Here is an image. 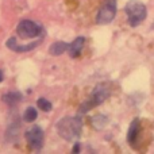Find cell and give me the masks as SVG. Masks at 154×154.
Instances as JSON below:
<instances>
[{"label":"cell","instance_id":"1","mask_svg":"<svg viewBox=\"0 0 154 154\" xmlns=\"http://www.w3.org/2000/svg\"><path fill=\"white\" fill-rule=\"evenodd\" d=\"M82 130V122L80 118L76 116H66L62 118L58 123H57V131H58L60 137H62L66 141H75L80 137Z\"/></svg>","mask_w":154,"mask_h":154},{"label":"cell","instance_id":"2","mask_svg":"<svg viewBox=\"0 0 154 154\" xmlns=\"http://www.w3.org/2000/svg\"><path fill=\"white\" fill-rule=\"evenodd\" d=\"M109 95H111V89H109L108 84H104V82L97 84L95 87V89H93V92L91 93L89 99L80 107V112H88L91 108L97 107L104 100H107L109 97Z\"/></svg>","mask_w":154,"mask_h":154},{"label":"cell","instance_id":"3","mask_svg":"<svg viewBox=\"0 0 154 154\" xmlns=\"http://www.w3.org/2000/svg\"><path fill=\"white\" fill-rule=\"evenodd\" d=\"M125 11H126V14H127L128 23L133 27L138 26L141 22H143L145 18H146V14H147L145 4H142L138 0H130V2L126 4Z\"/></svg>","mask_w":154,"mask_h":154},{"label":"cell","instance_id":"4","mask_svg":"<svg viewBox=\"0 0 154 154\" xmlns=\"http://www.w3.org/2000/svg\"><path fill=\"white\" fill-rule=\"evenodd\" d=\"M16 32L22 39H29V38H34L39 35L42 32V26H39L32 20H29V19H23L19 22L18 27H16Z\"/></svg>","mask_w":154,"mask_h":154},{"label":"cell","instance_id":"5","mask_svg":"<svg viewBox=\"0 0 154 154\" xmlns=\"http://www.w3.org/2000/svg\"><path fill=\"white\" fill-rule=\"evenodd\" d=\"M115 14H116V0H106V5H103L99 11L96 22L99 24H108L115 18Z\"/></svg>","mask_w":154,"mask_h":154},{"label":"cell","instance_id":"6","mask_svg":"<svg viewBox=\"0 0 154 154\" xmlns=\"http://www.w3.org/2000/svg\"><path fill=\"white\" fill-rule=\"evenodd\" d=\"M27 139V143L32 147V149H41L43 146V131L39 126H34L29 131H26L24 134Z\"/></svg>","mask_w":154,"mask_h":154},{"label":"cell","instance_id":"7","mask_svg":"<svg viewBox=\"0 0 154 154\" xmlns=\"http://www.w3.org/2000/svg\"><path fill=\"white\" fill-rule=\"evenodd\" d=\"M41 41H42V38L38 41H35V42L30 43V45H18L16 43V39L15 38H10V39L5 42V45H7L8 49H11V50L14 51H19V53H23V51H29V50H32V49L37 48V45H39Z\"/></svg>","mask_w":154,"mask_h":154},{"label":"cell","instance_id":"8","mask_svg":"<svg viewBox=\"0 0 154 154\" xmlns=\"http://www.w3.org/2000/svg\"><path fill=\"white\" fill-rule=\"evenodd\" d=\"M139 130H141V120H139V119H134L133 123L130 125V128H128V133H127V141L130 142L131 145L135 143L137 138H138Z\"/></svg>","mask_w":154,"mask_h":154},{"label":"cell","instance_id":"9","mask_svg":"<svg viewBox=\"0 0 154 154\" xmlns=\"http://www.w3.org/2000/svg\"><path fill=\"white\" fill-rule=\"evenodd\" d=\"M84 43H85L84 37H79V38H76V39L69 45V53H70V57H73V58L79 57L80 54H81L82 48H84Z\"/></svg>","mask_w":154,"mask_h":154},{"label":"cell","instance_id":"10","mask_svg":"<svg viewBox=\"0 0 154 154\" xmlns=\"http://www.w3.org/2000/svg\"><path fill=\"white\" fill-rule=\"evenodd\" d=\"M19 128H20V125H19L18 122L11 123L7 127V131H5V139H7V141H15L16 137H18Z\"/></svg>","mask_w":154,"mask_h":154},{"label":"cell","instance_id":"11","mask_svg":"<svg viewBox=\"0 0 154 154\" xmlns=\"http://www.w3.org/2000/svg\"><path fill=\"white\" fill-rule=\"evenodd\" d=\"M69 50V45H68L66 42H56L53 43V45L50 46V54H53V56H61L64 51Z\"/></svg>","mask_w":154,"mask_h":154},{"label":"cell","instance_id":"12","mask_svg":"<svg viewBox=\"0 0 154 154\" xmlns=\"http://www.w3.org/2000/svg\"><path fill=\"white\" fill-rule=\"evenodd\" d=\"M20 100H22V93H19V92H10L3 96V101L7 103L8 106H15Z\"/></svg>","mask_w":154,"mask_h":154},{"label":"cell","instance_id":"13","mask_svg":"<svg viewBox=\"0 0 154 154\" xmlns=\"http://www.w3.org/2000/svg\"><path fill=\"white\" fill-rule=\"evenodd\" d=\"M108 123V118L104 116V115H96L95 118H92V125L96 130H101L104 128Z\"/></svg>","mask_w":154,"mask_h":154},{"label":"cell","instance_id":"14","mask_svg":"<svg viewBox=\"0 0 154 154\" xmlns=\"http://www.w3.org/2000/svg\"><path fill=\"white\" fill-rule=\"evenodd\" d=\"M38 116V112L35 108H32V107H29V108L24 111V115H23V119L26 120V122H34L35 119H37Z\"/></svg>","mask_w":154,"mask_h":154},{"label":"cell","instance_id":"15","mask_svg":"<svg viewBox=\"0 0 154 154\" xmlns=\"http://www.w3.org/2000/svg\"><path fill=\"white\" fill-rule=\"evenodd\" d=\"M38 107H39L42 111H45V112H49L51 109V103L49 100H46L45 97H39L38 99Z\"/></svg>","mask_w":154,"mask_h":154},{"label":"cell","instance_id":"16","mask_svg":"<svg viewBox=\"0 0 154 154\" xmlns=\"http://www.w3.org/2000/svg\"><path fill=\"white\" fill-rule=\"evenodd\" d=\"M3 79H4V75H3V70H0V82L3 81Z\"/></svg>","mask_w":154,"mask_h":154}]
</instances>
